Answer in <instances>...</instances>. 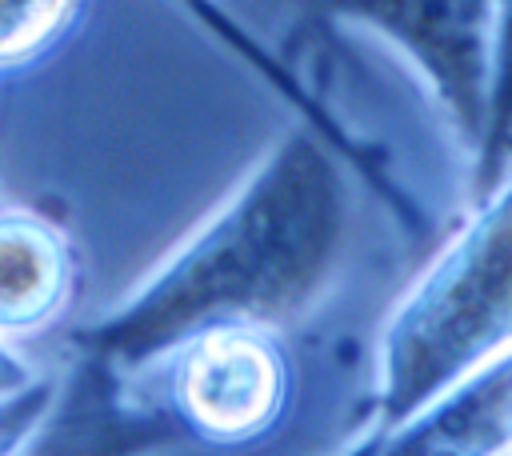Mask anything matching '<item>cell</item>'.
<instances>
[{
	"label": "cell",
	"mask_w": 512,
	"mask_h": 456,
	"mask_svg": "<svg viewBox=\"0 0 512 456\" xmlns=\"http://www.w3.org/2000/svg\"><path fill=\"white\" fill-rule=\"evenodd\" d=\"M344 244V160L300 120L140 288L76 328L72 344L104 372L136 376L212 324L284 332L328 292Z\"/></svg>",
	"instance_id": "6da1fadb"
},
{
	"label": "cell",
	"mask_w": 512,
	"mask_h": 456,
	"mask_svg": "<svg viewBox=\"0 0 512 456\" xmlns=\"http://www.w3.org/2000/svg\"><path fill=\"white\" fill-rule=\"evenodd\" d=\"M512 352V164L392 304L376 344L360 452H388L416 420Z\"/></svg>",
	"instance_id": "7a4b0ae2"
},
{
	"label": "cell",
	"mask_w": 512,
	"mask_h": 456,
	"mask_svg": "<svg viewBox=\"0 0 512 456\" xmlns=\"http://www.w3.org/2000/svg\"><path fill=\"white\" fill-rule=\"evenodd\" d=\"M156 372L168 416L212 448H244L272 436L292 412L296 364L280 328L212 324L172 344Z\"/></svg>",
	"instance_id": "3957f363"
},
{
	"label": "cell",
	"mask_w": 512,
	"mask_h": 456,
	"mask_svg": "<svg viewBox=\"0 0 512 456\" xmlns=\"http://www.w3.org/2000/svg\"><path fill=\"white\" fill-rule=\"evenodd\" d=\"M312 16H336L392 40L428 80L464 152L476 156L488 124L496 0H296Z\"/></svg>",
	"instance_id": "277c9868"
},
{
	"label": "cell",
	"mask_w": 512,
	"mask_h": 456,
	"mask_svg": "<svg viewBox=\"0 0 512 456\" xmlns=\"http://www.w3.org/2000/svg\"><path fill=\"white\" fill-rule=\"evenodd\" d=\"M180 4H184V8H188V12H192L216 40H224V44H228V48H232V52H236V56H240V60H244V64H248V68H252V72H256V76H260V80H264V84H268V88H272V92H276V96H280V100L308 124V128H312V132H320V136L336 148V156L344 160V168L356 172L364 184H372V192L400 216V224H404L412 236H420V228H424L420 204H416L412 192L388 172V160H384V152H380L376 144L360 140V136H356V132H352V128H348V124H344V120H340V116H336V112H332V108H328V104H324V100H320V96H316V92H312V88H308V84H304V80H300V76H296L272 48H268V44H260V40H256L236 16H228L216 0H180Z\"/></svg>",
	"instance_id": "5b68a950"
},
{
	"label": "cell",
	"mask_w": 512,
	"mask_h": 456,
	"mask_svg": "<svg viewBox=\"0 0 512 456\" xmlns=\"http://www.w3.org/2000/svg\"><path fill=\"white\" fill-rule=\"evenodd\" d=\"M76 276V248L52 216L0 204V336L48 328L68 308Z\"/></svg>",
	"instance_id": "8992f818"
},
{
	"label": "cell",
	"mask_w": 512,
	"mask_h": 456,
	"mask_svg": "<svg viewBox=\"0 0 512 456\" xmlns=\"http://www.w3.org/2000/svg\"><path fill=\"white\" fill-rule=\"evenodd\" d=\"M388 452H512V352L396 436Z\"/></svg>",
	"instance_id": "52a82bcc"
},
{
	"label": "cell",
	"mask_w": 512,
	"mask_h": 456,
	"mask_svg": "<svg viewBox=\"0 0 512 456\" xmlns=\"http://www.w3.org/2000/svg\"><path fill=\"white\" fill-rule=\"evenodd\" d=\"M84 0H0V72H20L64 44Z\"/></svg>",
	"instance_id": "ba28073f"
},
{
	"label": "cell",
	"mask_w": 512,
	"mask_h": 456,
	"mask_svg": "<svg viewBox=\"0 0 512 456\" xmlns=\"http://www.w3.org/2000/svg\"><path fill=\"white\" fill-rule=\"evenodd\" d=\"M512 124V0H496L492 32V80H488V124L472 156V200L504 176V132Z\"/></svg>",
	"instance_id": "9c48e42d"
},
{
	"label": "cell",
	"mask_w": 512,
	"mask_h": 456,
	"mask_svg": "<svg viewBox=\"0 0 512 456\" xmlns=\"http://www.w3.org/2000/svg\"><path fill=\"white\" fill-rule=\"evenodd\" d=\"M60 400V376L40 372L32 384L0 396V456L20 452L52 416Z\"/></svg>",
	"instance_id": "30bf717a"
},
{
	"label": "cell",
	"mask_w": 512,
	"mask_h": 456,
	"mask_svg": "<svg viewBox=\"0 0 512 456\" xmlns=\"http://www.w3.org/2000/svg\"><path fill=\"white\" fill-rule=\"evenodd\" d=\"M40 372L16 352V344L8 340V336H0V396H8V392H16V388H24V384H32Z\"/></svg>",
	"instance_id": "8fae6325"
},
{
	"label": "cell",
	"mask_w": 512,
	"mask_h": 456,
	"mask_svg": "<svg viewBox=\"0 0 512 456\" xmlns=\"http://www.w3.org/2000/svg\"><path fill=\"white\" fill-rule=\"evenodd\" d=\"M512 164V124H508V132H504V168Z\"/></svg>",
	"instance_id": "7c38bea8"
},
{
	"label": "cell",
	"mask_w": 512,
	"mask_h": 456,
	"mask_svg": "<svg viewBox=\"0 0 512 456\" xmlns=\"http://www.w3.org/2000/svg\"><path fill=\"white\" fill-rule=\"evenodd\" d=\"M0 204H4V196H0Z\"/></svg>",
	"instance_id": "4fadbf2b"
}]
</instances>
